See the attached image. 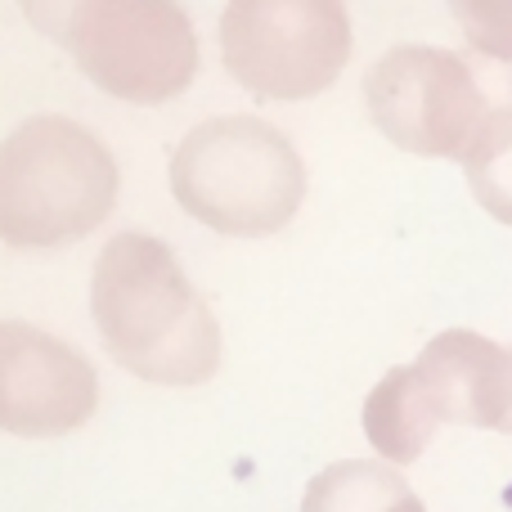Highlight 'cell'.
I'll return each mask as SVG.
<instances>
[{"mask_svg": "<svg viewBox=\"0 0 512 512\" xmlns=\"http://www.w3.org/2000/svg\"><path fill=\"white\" fill-rule=\"evenodd\" d=\"M90 319L104 351L153 387H203L221 369V324L158 234L126 230L104 243Z\"/></svg>", "mask_w": 512, "mask_h": 512, "instance_id": "1", "label": "cell"}, {"mask_svg": "<svg viewBox=\"0 0 512 512\" xmlns=\"http://www.w3.org/2000/svg\"><path fill=\"white\" fill-rule=\"evenodd\" d=\"M18 9L122 104H171L198 72V36L180 0H18Z\"/></svg>", "mask_w": 512, "mask_h": 512, "instance_id": "2", "label": "cell"}, {"mask_svg": "<svg viewBox=\"0 0 512 512\" xmlns=\"http://www.w3.org/2000/svg\"><path fill=\"white\" fill-rule=\"evenodd\" d=\"M117 203V162L72 117H27L0 140V243L59 252L95 234Z\"/></svg>", "mask_w": 512, "mask_h": 512, "instance_id": "3", "label": "cell"}, {"mask_svg": "<svg viewBox=\"0 0 512 512\" xmlns=\"http://www.w3.org/2000/svg\"><path fill=\"white\" fill-rule=\"evenodd\" d=\"M441 423L512 432L508 346L472 328H445L414 364L391 369L364 400V436L391 468L423 459Z\"/></svg>", "mask_w": 512, "mask_h": 512, "instance_id": "4", "label": "cell"}, {"mask_svg": "<svg viewBox=\"0 0 512 512\" xmlns=\"http://www.w3.org/2000/svg\"><path fill=\"white\" fill-rule=\"evenodd\" d=\"M167 176L180 212L225 239L279 234L306 198V162L261 117L198 122L176 144Z\"/></svg>", "mask_w": 512, "mask_h": 512, "instance_id": "5", "label": "cell"}, {"mask_svg": "<svg viewBox=\"0 0 512 512\" xmlns=\"http://www.w3.org/2000/svg\"><path fill=\"white\" fill-rule=\"evenodd\" d=\"M342 0H230L221 14L225 72L270 104L315 99L351 63Z\"/></svg>", "mask_w": 512, "mask_h": 512, "instance_id": "6", "label": "cell"}, {"mask_svg": "<svg viewBox=\"0 0 512 512\" xmlns=\"http://www.w3.org/2000/svg\"><path fill=\"white\" fill-rule=\"evenodd\" d=\"M364 104L373 126L396 149L463 162L486 117L512 99H499L481 68L463 54L436 45H396L364 77Z\"/></svg>", "mask_w": 512, "mask_h": 512, "instance_id": "7", "label": "cell"}, {"mask_svg": "<svg viewBox=\"0 0 512 512\" xmlns=\"http://www.w3.org/2000/svg\"><path fill=\"white\" fill-rule=\"evenodd\" d=\"M99 409V373L72 342L23 319H0V432L54 441Z\"/></svg>", "mask_w": 512, "mask_h": 512, "instance_id": "8", "label": "cell"}, {"mask_svg": "<svg viewBox=\"0 0 512 512\" xmlns=\"http://www.w3.org/2000/svg\"><path fill=\"white\" fill-rule=\"evenodd\" d=\"M301 512H427L391 463L342 459L315 472L301 495Z\"/></svg>", "mask_w": 512, "mask_h": 512, "instance_id": "9", "label": "cell"}, {"mask_svg": "<svg viewBox=\"0 0 512 512\" xmlns=\"http://www.w3.org/2000/svg\"><path fill=\"white\" fill-rule=\"evenodd\" d=\"M463 176L481 212H490L499 225H512V104L486 117L463 153Z\"/></svg>", "mask_w": 512, "mask_h": 512, "instance_id": "10", "label": "cell"}, {"mask_svg": "<svg viewBox=\"0 0 512 512\" xmlns=\"http://www.w3.org/2000/svg\"><path fill=\"white\" fill-rule=\"evenodd\" d=\"M459 32L490 63H512V0H450Z\"/></svg>", "mask_w": 512, "mask_h": 512, "instance_id": "11", "label": "cell"}]
</instances>
